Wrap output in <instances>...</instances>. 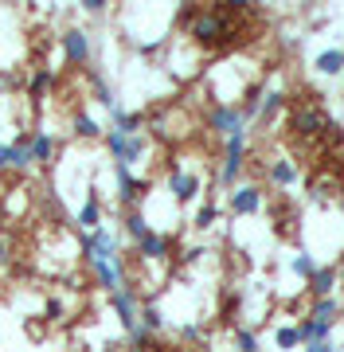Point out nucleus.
Returning a JSON list of instances; mask_svg holds the SVG:
<instances>
[{
  "label": "nucleus",
  "instance_id": "obj_1",
  "mask_svg": "<svg viewBox=\"0 0 344 352\" xmlns=\"http://www.w3.org/2000/svg\"><path fill=\"white\" fill-rule=\"evenodd\" d=\"M246 153H251V129L246 133H235V138L223 141V164H219V184H242V173H246Z\"/></svg>",
  "mask_w": 344,
  "mask_h": 352
},
{
  "label": "nucleus",
  "instance_id": "obj_2",
  "mask_svg": "<svg viewBox=\"0 0 344 352\" xmlns=\"http://www.w3.org/2000/svg\"><path fill=\"white\" fill-rule=\"evenodd\" d=\"M106 149H110L114 164L137 168L141 157L149 153V138H145V133H122V129H106Z\"/></svg>",
  "mask_w": 344,
  "mask_h": 352
},
{
  "label": "nucleus",
  "instance_id": "obj_3",
  "mask_svg": "<svg viewBox=\"0 0 344 352\" xmlns=\"http://www.w3.org/2000/svg\"><path fill=\"white\" fill-rule=\"evenodd\" d=\"M207 129L216 133V138H235V133H246L251 129V122L242 118V110L235 106V102H216L211 110H207Z\"/></svg>",
  "mask_w": 344,
  "mask_h": 352
},
{
  "label": "nucleus",
  "instance_id": "obj_4",
  "mask_svg": "<svg viewBox=\"0 0 344 352\" xmlns=\"http://www.w3.org/2000/svg\"><path fill=\"white\" fill-rule=\"evenodd\" d=\"M82 258H87V266L94 263H110V258H122V239H117L110 227H98V231H90V235H82Z\"/></svg>",
  "mask_w": 344,
  "mask_h": 352
},
{
  "label": "nucleus",
  "instance_id": "obj_5",
  "mask_svg": "<svg viewBox=\"0 0 344 352\" xmlns=\"http://www.w3.org/2000/svg\"><path fill=\"white\" fill-rule=\"evenodd\" d=\"M59 51H63L67 67H90L94 59V39H90L87 28H67L59 36Z\"/></svg>",
  "mask_w": 344,
  "mask_h": 352
},
{
  "label": "nucleus",
  "instance_id": "obj_6",
  "mask_svg": "<svg viewBox=\"0 0 344 352\" xmlns=\"http://www.w3.org/2000/svg\"><path fill=\"white\" fill-rule=\"evenodd\" d=\"M168 192H172V200L184 208V204L200 200L204 184H200V176H196V173H188V168H180V164L172 161V164H168Z\"/></svg>",
  "mask_w": 344,
  "mask_h": 352
},
{
  "label": "nucleus",
  "instance_id": "obj_7",
  "mask_svg": "<svg viewBox=\"0 0 344 352\" xmlns=\"http://www.w3.org/2000/svg\"><path fill=\"white\" fill-rule=\"evenodd\" d=\"M114 180H117V200L129 208H141V200L149 196V180H141L133 168H126V164H114Z\"/></svg>",
  "mask_w": 344,
  "mask_h": 352
},
{
  "label": "nucleus",
  "instance_id": "obj_8",
  "mask_svg": "<svg viewBox=\"0 0 344 352\" xmlns=\"http://www.w3.org/2000/svg\"><path fill=\"white\" fill-rule=\"evenodd\" d=\"M262 204H266V196H262V188L251 184V180H242V184H235V188L227 192L231 215H258L262 212Z\"/></svg>",
  "mask_w": 344,
  "mask_h": 352
},
{
  "label": "nucleus",
  "instance_id": "obj_9",
  "mask_svg": "<svg viewBox=\"0 0 344 352\" xmlns=\"http://www.w3.org/2000/svg\"><path fill=\"white\" fill-rule=\"evenodd\" d=\"M110 305H114V314H117V321H122V329L126 333H137L141 329V305H137V294H133V286H122V289H114L110 294Z\"/></svg>",
  "mask_w": 344,
  "mask_h": 352
},
{
  "label": "nucleus",
  "instance_id": "obj_10",
  "mask_svg": "<svg viewBox=\"0 0 344 352\" xmlns=\"http://www.w3.org/2000/svg\"><path fill=\"white\" fill-rule=\"evenodd\" d=\"M133 251H137L141 263H165L168 254H172V239H168L165 231H149L141 243H133Z\"/></svg>",
  "mask_w": 344,
  "mask_h": 352
},
{
  "label": "nucleus",
  "instance_id": "obj_11",
  "mask_svg": "<svg viewBox=\"0 0 344 352\" xmlns=\"http://www.w3.org/2000/svg\"><path fill=\"white\" fill-rule=\"evenodd\" d=\"M75 223L82 227V235H90V231H98V227H102V196H98V188H90L87 200L78 204Z\"/></svg>",
  "mask_w": 344,
  "mask_h": 352
},
{
  "label": "nucleus",
  "instance_id": "obj_12",
  "mask_svg": "<svg viewBox=\"0 0 344 352\" xmlns=\"http://www.w3.org/2000/svg\"><path fill=\"white\" fill-rule=\"evenodd\" d=\"M27 149H32V164H51L59 153V141L47 129H27Z\"/></svg>",
  "mask_w": 344,
  "mask_h": 352
},
{
  "label": "nucleus",
  "instance_id": "obj_13",
  "mask_svg": "<svg viewBox=\"0 0 344 352\" xmlns=\"http://www.w3.org/2000/svg\"><path fill=\"white\" fill-rule=\"evenodd\" d=\"M270 184L274 188H293L297 180H301V168H297V161H290V157H278V161H270Z\"/></svg>",
  "mask_w": 344,
  "mask_h": 352
},
{
  "label": "nucleus",
  "instance_id": "obj_14",
  "mask_svg": "<svg viewBox=\"0 0 344 352\" xmlns=\"http://www.w3.org/2000/svg\"><path fill=\"white\" fill-rule=\"evenodd\" d=\"M313 71H317L321 78L344 75V47H325V51H317V59H313Z\"/></svg>",
  "mask_w": 344,
  "mask_h": 352
},
{
  "label": "nucleus",
  "instance_id": "obj_15",
  "mask_svg": "<svg viewBox=\"0 0 344 352\" xmlns=\"http://www.w3.org/2000/svg\"><path fill=\"white\" fill-rule=\"evenodd\" d=\"M332 329H336V325H325V321L301 317V321H297V333H301V349H306V344H329V340H332Z\"/></svg>",
  "mask_w": 344,
  "mask_h": 352
},
{
  "label": "nucleus",
  "instance_id": "obj_16",
  "mask_svg": "<svg viewBox=\"0 0 344 352\" xmlns=\"http://www.w3.org/2000/svg\"><path fill=\"white\" fill-rule=\"evenodd\" d=\"M51 87H55V71L51 67H36V71L27 75V98L36 102V106L51 94Z\"/></svg>",
  "mask_w": 344,
  "mask_h": 352
},
{
  "label": "nucleus",
  "instance_id": "obj_17",
  "mask_svg": "<svg viewBox=\"0 0 344 352\" xmlns=\"http://www.w3.org/2000/svg\"><path fill=\"white\" fill-rule=\"evenodd\" d=\"M336 286H341V274H336V266H317V274L309 278V289H313V298H336Z\"/></svg>",
  "mask_w": 344,
  "mask_h": 352
},
{
  "label": "nucleus",
  "instance_id": "obj_18",
  "mask_svg": "<svg viewBox=\"0 0 344 352\" xmlns=\"http://www.w3.org/2000/svg\"><path fill=\"white\" fill-rule=\"evenodd\" d=\"M282 110H286V90H282V87H270L266 94H262V110H258V122H262V126H274Z\"/></svg>",
  "mask_w": 344,
  "mask_h": 352
},
{
  "label": "nucleus",
  "instance_id": "obj_19",
  "mask_svg": "<svg viewBox=\"0 0 344 352\" xmlns=\"http://www.w3.org/2000/svg\"><path fill=\"white\" fill-rule=\"evenodd\" d=\"M122 231H126L133 243H141L149 231H153V227H149V219H145V212H141V208H129V212L122 215Z\"/></svg>",
  "mask_w": 344,
  "mask_h": 352
},
{
  "label": "nucleus",
  "instance_id": "obj_20",
  "mask_svg": "<svg viewBox=\"0 0 344 352\" xmlns=\"http://www.w3.org/2000/svg\"><path fill=\"white\" fill-rule=\"evenodd\" d=\"M321 126H329V122H325V113L317 106H306V110L293 113V129L297 133H321Z\"/></svg>",
  "mask_w": 344,
  "mask_h": 352
},
{
  "label": "nucleus",
  "instance_id": "obj_21",
  "mask_svg": "<svg viewBox=\"0 0 344 352\" xmlns=\"http://www.w3.org/2000/svg\"><path fill=\"white\" fill-rule=\"evenodd\" d=\"M336 314H341V298H313L309 314L313 321H325V325H336Z\"/></svg>",
  "mask_w": 344,
  "mask_h": 352
},
{
  "label": "nucleus",
  "instance_id": "obj_22",
  "mask_svg": "<svg viewBox=\"0 0 344 352\" xmlns=\"http://www.w3.org/2000/svg\"><path fill=\"white\" fill-rule=\"evenodd\" d=\"M8 168H16V173H27L32 168V149H27V133H20V138L8 145Z\"/></svg>",
  "mask_w": 344,
  "mask_h": 352
},
{
  "label": "nucleus",
  "instance_id": "obj_23",
  "mask_svg": "<svg viewBox=\"0 0 344 352\" xmlns=\"http://www.w3.org/2000/svg\"><path fill=\"white\" fill-rule=\"evenodd\" d=\"M290 274L301 278V282H309V278L317 274V258H313L309 251H297V254L290 258Z\"/></svg>",
  "mask_w": 344,
  "mask_h": 352
},
{
  "label": "nucleus",
  "instance_id": "obj_24",
  "mask_svg": "<svg viewBox=\"0 0 344 352\" xmlns=\"http://www.w3.org/2000/svg\"><path fill=\"white\" fill-rule=\"evenodd\" d=\"M165 325H168V321H165V314H161V305H153V302L141 305V329H145L149 337H153V333H161Z\"/></svg>",
  "mask_w": 344,
  "mask_h": 352
},
{
  "label": "nucleus",
  "instance_id": "obj_25",
  "mask_svg": "<svg viewBox=\"0 0 344 352\" xmlns=\"http://www.w3.org/2000/svg\"><path fill=\"white\" fill-rule=\"evenodd\" d=\"M274 349H278V352L301 349V333H297V325H278V329H274Z\"/></svg>",
  "mask_w": 344,
  "mask_h": 352
},
{
  "label": "nucleus",
  "instance_id": "obj_26",
  "mask_svg": "<svg viewBox=\"0 0 344 352\" xmlns=\"http://www.w3.org/2000/svg\"><path fill=\"white\" fill-rule=\"evenodd\" d=\"M75 138H102V126H98V118H90V113H75Z\"/></svg>",
  "mask_w": 344,
  "mask_h": 352
},
{
  "label": "nucleus",
  "instance_id": "obj_27",
  "mask_svg": "<svg viewBox=\"0 0 344 352\" xmlns=\"http://www.w3.org/2000/svg\"><path fill=\"white\" fill-rule=\"evenodd\" d=\"M216 223H219V208L211 200L200 204V212L192 215V227H196V231H207V227H216Z\"/></svg>",
  "mask_w": 344,
  "mask_h": 352
},
{
  "label": "nucleus",
  "instance_id": "obj_28",
  "mask_svg": "<svg viewBox=\"0 0 344 352\" xmlns=\"http://www.w3.org/2000/svg\"><path fill=\"white\" fill-rule=\"evenodd\" d=\"M90 90H94V98L102 102V106H110V110L117 106V102H114V90H110V82H106L98 71H90Z\"/></svg>",
  "mask_w": 344,
  "mask_h": 352
},
{
  "label": "nucleus",
  "instance_id": "obj_29",
  "mask_svg": "<svg viewBox=\"0 0 344 352\" xmlns=\"http://www.w3.org/2000/svg\"><path fill=\"white\" fill-rule=\"evenodd\" d=\"M235 352H262L255 329H235Z\"/></svg>",
  "mask_w": 344,
  "mask_h": 352
},
{
  "label": "nucleus",
  "instance_id": "obj_30",
  "mask_svg": "<svg viewBox=\"0 0 344 352\" xmlns=\"http://www.w3.org/2000/svg\"><path fill=\"white\" fill-rule=\"evenodd\" d=\"M82 12H87V16H102L106 12V0H82Z\"/></svg>",
  "mask_w": 344,
  "mask_h": 352
},
{
  "label": "nucleus",
  "instance_id": "obj_31",
  "mask_svg": "<svg viewBox=\"0 0 344 352\" xmlns=\"http://www.w3.org/2000/svg\"><path fill=\"white\" fill-rule=\"evenodd\" d=\"M47 317L51 321H63V302H47Z\"/></svg>",
  "mask_w": 344,
  "mask_h": 352
},
{
  "label": "nucleus",
  "instance_id": "obj_32",
  "mask_svg": "<svg viewBox=\"0 0 344 352\" xmlns=\"http://www.w3.org/2000/svg\"><path fill=\"white\" fill-rule=\"evenodd\" d=\"M301 352H341V349H336V344L329 340V344H306Z\"/></svg>",
  "mask_w": 344,
  "mask_h": 352
},
{
  "label": "nucleus",
  "instance_id": "obj_33",
  "mask_svg": "<svg viewBox=\"0 0 344 352\" xmlns=\"http://www.w3.org/2000/svg\"><path fill=\"white\" fill-rule=\"evenodd\" d=\"M180 337H184V340H196V337H200V325H180Z\"/></svg>",
  "mask_w": 344,
  "mask_h": 352
},
{
  "label": "nucleus",
  "instance_id": "obj_34",
  "mask_svg": "<svg viewBox=\"0 0 344 352\" xmlns=\"http://www.w3.org/2000/svg\"><path fill=\"white\" fill-rule=\"evenodd\" d=\"M0 168H8V145L0 141Z\"/></svg>",
  "mask_w": 344,
  "mask_h": 352
},
{
  "label": "nucleus",
  "instance_id": "obj_35",
  "mask_svg": "<svg viewBox=\"0 0 344 352\" xmlns=\"http://www.w3.org/2000/svg\"><path fill=\"white\" fill-rule=\"evenodd\" d=\"M336 274H341V286H344V258H341V266H336Z\"/></svg>",
  "mask_w": 344,
  "mask_h": 352
}]
</instances>
